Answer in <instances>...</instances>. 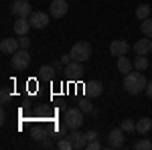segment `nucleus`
<instances>
[{
	"instance_id": "nucleus-26",
	"label": "nucleus",
	"mask_w": 152,
	"mask_h": 150,
	"mask_svg": "<svg viewBox=\"0 0 152 150\" xmlns=\"http://www.w3.org/2000/svg\"><path fill=\"white\" fill-rule=\"evenodd\" d=\"M18 43H20V49H28V47H31V39L26 35H20L18 37Z\"/></svg>"
},
{
	"instance_id": "nucleus-1",
	"label": "nucleus",
	"mask_w": 152,
	"mask_h": 150,
	"mask_svg": "<svg viewBox=\"0 0 152 150\" xmlns=\"http://www.w3.org/2000/svg\"><path fill=\"white\" fill-rule=\"evenodd\" d=\"M146 85H148V81H146V77H144L138 69L126 73V77H124V89H126V93H130V95L146 91Z\"/></svg>"
},
{
	"instance_id": "nucleus-9",
	"label": "nucleus",
	"mask_w": 152,
	"mask_h": 150,
	"mask_svg": "<svg viewBox=\"0 0 152 150\" xmlns=\"http://www.w3.org/2000/svg\"><path fill=\"white\" fill-rule=\"evenodd\" d=\"M65 73H67V77H71V79H79L83 73H85L83 63L81 61H71L69 65H65Z\"/></svg>"
},
{
	"instance_id": "nucleus-19",
	"label": "nucleus",
	"mask_w": 152,
	"mask_h": 150,
	"mask_svg": "<svg viewBox=\"0 0 152 150\" xmlns=\"http://www.w3.org/2000/svg\"><path fill=\"white\" fill-rule=\"evenodd\" d=\"M150 12H152V8L148 4H140V6L136 8V18H138V20H146V18H150Z\"/></svg>"
},
{
	"instance_id": "nucleus-20",
	"label": "nucleus",
	"mask_w": 152,
	"mask_h": 150,
	"mask_svg": "<svg viewBox=\"0 0 152 150\" xmlns=\"http://www.w3.org/2000/svg\"><path fill=\"white\" fill-rule=\"evenodd\" d=\"M134 67H136L138 71L148 69V59H146V55H136V59H134Z\"/></svg>"
},
{
	"instance_id": "nucleus-14",
	"label": "nucleus",
	"mask_w": 152,
	"mask_h": 150,
	"mask_svg": "<svg viewBox=\"0 0 152 150\" xmlns=\"http://www.w3.org/2000/svg\"><path fill=\"white\" fill-rule=\"evenodd\" d=\"M134 51H136V55H148L152 51V39H138L136 43H134Z\"/></svg>"
},
{
	"instance_id": "nucleus-27",
	"label": "nucleus",
	"mask_w": 152,
	"mask_h": 150,
	"mask_svg": "<svg viewBox=\"0 0 152 150\" xmlns=\"http://www.w3.org/2000/svg\"><path fill=\"white\" fill-rule=\"evenodd\" d=\"M85 148H87V150H99V148H102V144H99L97 140H91V142H87Z\"/></svg>"
},
{
	"instance_id": "nucleus-8",
	"label": "nucleus",
	"mask_w": 152,
	"mask_h": 150,
	"mask_svg": "<svg viewBox=\"0 0 152 150\" xmlns=\"http://www.w3.org/2000/svg\"><path fill=\"white\" fill-rule=\"evenodd\" d=\"M126 132L122 130V128H114L112 132H110V136H107V146L110 148H122V144H124V136Z\"/></svg>"
},
{
	"instance_id": "nucleus-23",
	"label": "nucleus",
	"mask_w": 152,
	"mask_h": 150,
	"mask_svg": "<svg viewBox=\"0 0 152 150\" xmlns=\"http://www.w3.org/2000/svg\"><path fill=\"white\" fill-rule=\"evenodd\" d=\"M122 130H124V132H134V130H136V122H134V120H122Z\"/></svg>"
},
{
	"instance_id": "nucleus-22",
	"label": "nucleus",
	"mask_w": 152,
	"mask_h": 150,
	"mask_svg": "<svg viewBox=\"0 0 152 150\" xmlns=\"http://www.w3.org/2000/svg\"><path fill=\"white\" fill-rule=\"evenodd\" d=\"M79 108H81L83 114H87V112H94V104L89 102V97H83L81 102H79Z\"/></svg>"
},
{
	"instance_id": "nucleus-3",
	"label": "nucleus",
	"mask_w": 152,
	"mask_h": 150,
	"mask_svg": "<svg viewBox=\"0 0 152 150\" xmlns=\"http://www.w3.org/2000/svg\"><path fill=\"white\" fill-rule=\"evenodd\" d=\"M10 65L14 71H24L28 69L31 65V55H28V49H18L14 55H10Z\"/></svg>"
},
{
	"instance_id": "nucleus-30",
	"label": "nucleus",
	"mask_w": 152,
	"mask_h": 150,
	"mask_svg": "<svg viewBox=\"0 0 152 150\" xmlns=\"http://www.w3.org/2000/svg\"><path fill=\"white\" fill-rule=\"evenodd\" d=\"M33 138H35V140H43V130H41V128H37V130H35V136H33Z\"/></svg>"
},
{
	"instance_id": "nucleus-5",
	"label": "nucleus",
	"mask_w": 152,
	"mask_h": 150,
	"mask_svg": "<svg viewBox=\"0 0 152 150\" xmlns=\"http://www.w3.org/2000/svg\"><path fill=\"white\" fill-rule=\"evenodd\" d=\"M10 12H12L14 18H18V16H26L28 18L33 14V8H31V4L26 0H14L12 6H10Z\"/></svg>"
},
{
	"instance_id": "nucleus-13",
	"label": "nucleus",
	"mask_w": 152,
	"mask_h": 150,
	"mask_svg": "<svg viewBox=\"0 0 152 150\" xmlns=\"http://www.w3.org/2000/svg\"><path fill=\"white\" fill-rule=\"evenodd\" d=\"M31 26H33V24H31V20H28L26 16H18V18L14 20V24H12V29H14V33H16L18 37H20V35H26Z\"/></svg>"
},
{
	"instance_id": "nucleus-17",
	"label": "nucleus",
	"mask_w": 152,
	"mask_h": 150,
	"mask_svg": "<svg viewBox=\"0 0 152 150\" xmlns=\"http://www.w3.org/2000/svg\"><path fill=\"white\" fill-rule=\"evenodd\" d=\"M132 65H134V63H132V61H130V59L126 57V55H124V57H118V63H116V67H118V71H122L124 75L132 71Z\"/></svg>"
},
{
	"instance_id": "nucleus-16",
	"label": "nucleus",
	"mask_w": 152,
	"mask_h": 150,
	"mask_svg": "<svg viewBox=\"0 0 152 150\" xmlns=\"http://www.w3.org/2000/svg\"><path fill=\"white\" fill-rule=\"evenodd\" d=\"M150 130H152V120H150V118H142V120L136 122V132H140L142 136L148 134Z\"/></svg>"
},
{
	"instance_id": "nucleus-24",
	"label": "nucleus",
	"mask_w": 152,
	"mask_h": 150,
	"mask_svg": "<svg viewBox=\"0 0 152 150\" xmlns=\"http://www.w3.org/2000/svg\"><path fill=\"white\" fill-rule=\"evenodd\" d=\"M57 148H61V150H73V144H71V140L65 136V138H61L57 142Z\"/></svg>"
},
{
	"instance_id": "nucleus-25",
	"label": "nucleus",
	"mask_w": 152,
	"mask_h": 150,
	"mask_svg": "<svg viewBox=\"0 0 152 150\" xmlns=\"http://www.w3.org/2000/svg\"><path fill=\"white\" fill-rule=\"evenodd\" d=\"M136 148L138 150H150L152 148V140H146V138H142L136 142Z\"/></svg>"
},
{
	"instance_id": "nucleus-15",
	"label": "nucleus",
	"mask_w": 152,
	"mask_h": 150,
	"mask_svg": "<svg viewBox=\"0 0 152 150\" xmlns=\"http://www.w3.org/2000/svg\"><path fill=\"white\" fill-rule=\"evenodd\" d=\"M85 93H87V97H99V95L104 93L102 81H89V83L85 85Z\"/></svg>"
},
{
	"instance_id": "nucleus-28",
	"label": "nucleus",
	"mask_w": 152,
	"mask_h": 150,
	"mask_svg": "<svg viewBox=\"0 0 152 150\" xmlns=\"http://www.w3.org/2000/svg\"><path fill=\"white\" fill-rule=\"evenodd\" d=\"M97 136H99V134H97L95 130H89V132H85V138H87V142H91V140H97Z\"/></svg>"
},
{
	"instance_id": "nucleus-34",
	"label": "nucleus",
	"mask_w": 152,
	"mask_h": 150,
	"mask_svg": "<svg viewBox=\"0 0 152 150\" xmlns=\"http://www.w3.org/2000/svg\"><path fill=\"white\" fill-rule=\"evenodd\" d=\"M51 65H53V67H55V69H61V65H63V63H61V61H53V63H51Z\"/></svg>"
},
{
	"instance_id": "nucleus-2",
	"label": "nucleus",
	"mask_w": 152,
	"mask_h": 150,
	"mask_svg": "<svg viewBox=\"0 0 152 150\" xmlns=\"http://www.w3.org/2000/svg\"><path fill=\"white\" fill-rule=\"evenodd\" d=\"M63 122L67 124V128L69 130H77V128H81L83 126V112H81V108L77 105V108H67L65 110V116H63Z\"/></svg>"
},
{
	"instance_id": "nucleus-4",
	"label": "nucleus",
	"mask_w": 152,
	"mask_h": 150,
	"mask_svg": "<svg viewBox=\"0 0 152 150\" xmlns=\"http://www.w3.org/2000/svg\"><path fill=\"white\" fill-rule=\"evenodd\" d=\"M71 57L73 61H87V59L91 57V45L89 43H85V41H79V43H75V45L71 47Z\"/></svg>"
},
{
	"instance_id": "nucleus-18",
	"label": "nucleus",
	"mask_w": 152,
	"mask_h": 150,
	"mask_svg": "<svg viewBox=\"0 0 152 150\" xmlns=\"http://www.w3.org/2000/svg\"><path fill=\"white\" fill-rule=\"evenodd\" d=\"M55 67H53V65H43V67H41V69H39V77H41V79H53V77H55Z\"/></svg>"
},
{
	"instance_id": "nucleus-32",
	"label": "nucleus",
	"mask_w": 152,
	"mask_h": 150,
	"mask_svg": "<svg viewBox=\"0 0 152 150\" xmlns=\"http://www.w3.org/2000/svg\"><path fill=\"white\" fill-rule=\"evenodd\" d=\"M146 95L152 100V81H148V85H146Z\"/></svg>"
},
{
	"instance_id": "nucleus-31",
	"label": "nucleus",
	"mask_w": 152,
	"mask_h": 150,
	"mask_svg": "<svg viewBox=\"0 0 152 150\" xmlns=\"http://www.w3.org/2000/svg\"><path fill=\"white\" fill-rule=\"evenodd\" d=\"M6 102H8V89L4 87L2 89V104H6Z\"/></svg>"
},
{
	"instance_id": "nucleus-29",
	"label": "nucleus",
	"mask_w": 152,
	"mask_h": 150,
	"mask_svg": "<svg viewBox=\"0 0 152 150\" xmlns=\"http://www.w3.org/2000/svg\"><path fill=\"white\" fill-rule=\"evenodd\" d=\"M71 61H73V57H71V53H67V55H61V63H63V65H69Z\"/></svg>"
},
{
	"instance_id": "nucleus-21",
	"label": "nucleus",
	"mask_w": 152,
	"mask_h": 150,
	"mask_svg": "<svg viewBox=\"0 0 152 150\" xmlns=\"http://www.w3.org/2000/svg\"><path fill=\"white\" fill-rule=\"evenodd\" d=\"M140 29H142V35L152 39V18H146V20H142L140 23Z\"/></svg>"
},
{
	"instance_id": "nucleus-7",
	"label": "nucleus",
	"mask_w": 152,
	"mask_h": 150,
	"mask_svg": "<svg viewBox=\"0 0 152 150\" xmlns=\"http://www.w3.org/2000/svg\"><path fill=\"white\" fill-rule=\"evenodd\" d=\"M128 51H130V45L124 39H116V41L110 43V53L114 57H124V55H128Z\"/></svg>"
},
{
	"instance_id": "nucleus-12",
	"label": "nucleus",
	"mask_w": 152,
	"mask_h": 150,
	"mask_svg": "<svg viewBox=\"0 0 152 150\" xmlns=\"http://www.w3.org/2000/svg\"><path fill=\"white\" fill-rule=\"evenodd\" d=\"M67 138L71 140L73 148H85V146H87V138H85L83 132H79V128H77V130H71L69 134H67Z\"/></svg>"
},
{
	"instance_id": "nucleus-33",
	"label": "nucleus",
	"mask_w": 152,
	"mask_h": 150,
	"mask_svg": "<svg viewBox=\"0 0 152 150\" xmlns=\"http://www.w3.org/2000/svg\"><path fill=\"white\" fill-rule=\"evenodd\" d=\"M43 146H45V148H51V146H53V142H51V140L45 136V140H43Z\"/></svg>"
},
{
	"instance_id": "nucleus-10",
	"label": "nucleus",
	"mask_w": 152,
	"mask_h": 150,
	"mask_svg": "<svg viewBox=\"0 0 152 150\" xmlns=\"http://www.w3.org/2000/svg\"><path fill=\"white\" fill-rule=\"evenodd\" d=\"M49 16H51V14H45V12L37 10V12H33V14L28 16V20H31V24H33V29H45V26L49 24Z\"/></svg>"
},
{
	"instance_id": "nucleus-6",
	"label": "nucleus",
	"mask_w": 152,
	"mask_h": 150,
	"mask_svg": "<svg viewBox=\"0 0 152 150\" xmlns=\"http://www.w3.org/2000/svg\"><path fill=\"white\" fill-rule=\"evenodd\" d=\"M69 10V4L65 2V0H53L51 4H49V14L53 16V18H61V16H65Z\"/></svg>"
},
{
	"instance_id": "nucleus-11",
	"label": "nucleus",
	"mask_w": 152,
	"mask_h": 150,
	"mask_svg": "<svg viewBox=\"0 0 152 150\" xmlns=\"http://www.w3.org/2000/svg\"><path fill=\"white\" fill-rule=\"evenodd\" d=\"M20 49V43H18V39H2V43H0V51L4 53V55H14L16 51Z\"/></svg>"
}]
</instances>
